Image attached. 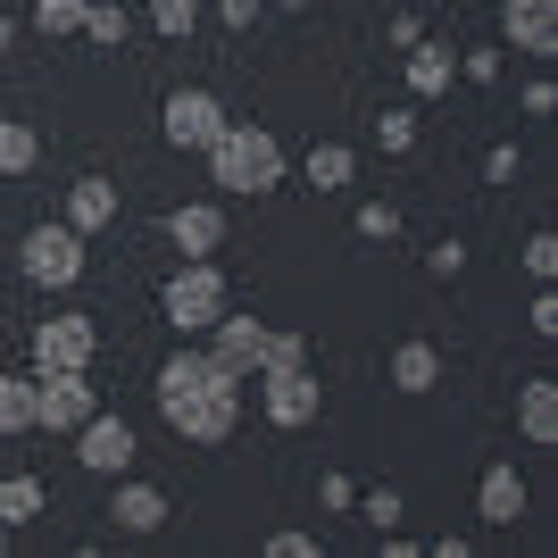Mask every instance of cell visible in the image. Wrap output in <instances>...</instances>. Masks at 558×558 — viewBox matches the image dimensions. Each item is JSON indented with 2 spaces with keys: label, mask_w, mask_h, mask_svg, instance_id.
Listing matches in <instances>:
<instances>
[{
  "label": "cell",
  "mask_w": 558,
  "mask_h": 558,
  "mask_svg": "<svg viewBox=\"0 0 558 558\" xmlns=\"http://www.w3.org/2000/svg\"><path fill=\"white\" fill-rule=\"evenodd\" d=\"M75 459L93 466V475H125V466H134V425L93 409V417L75 425Z\"/></svg>",
  "instance_id": "10"
},
{
  "label": "cell",
  "mask_w": 558,
  "mask_h": 558,
  "mask_svg": "<svg viewBox=\"0 0 558 558\" xmlns=\"http://www.w3.org/2000/svg\"><path fill=\"white\" fill-rule=\"evenodd\" d=\"M43 509H50V484H43V475H0V525H9V534L34 525Z\"/></svg>",
  "instance_id": "19"
},
{
  "label": "cell",
  "mask_w": 558,
  "mask_h": 558,
  "mask_svg": "<svg viewBox=\"0 0 558 558\" xmlns=\"http://www.w3.org/2000/svg\"><path fill=\"white\" fill-rule=\"evenodd\" d=\"M258 9H267V0H217V17H226L233 34H251V25H258Z\"/></svg>",
  "instance_id": "34"
},
{
  "label": "cell",
  "mask_w": 558,
  "mask_h": 558,
  "mask_svg": "<svg viewBox=\"0 0 558 558\" xmlns=\"http://www.w3.org/2000/svg\"><path fill=\"white\" fill-rule=\"evenodd\" d=\"M93 350H100L93 317H43L34 326V375H84Z\"/></svg>",
  "instance_id": "7"
},
{
  "label": "cell",
  "mask_w": 558,
  "mask_h": 558,
  "mask_svg": "<svg viewBox=\"0 0 558 558\" xmlns=\"http://www.w3.org/2000/svg\"><path fill=\"white\" fill-rule=\"evenodd\" d=\"M484 175H492V184H517V142H500V150H492Z\"/></svg>",
  "instance_id": "37"
},
{
  "label": "cell",
  "mask_w": 558,
  "mask_h": 558,
  "mask_svg": "<svg viewBox=\"0 0 558 558\" xmlns=\"http://www.w3.org/2000/svg\"><path fill=\"white\" fill-rule=\"evenodd\" d=\"M17 267H25V283H43V292H68L75 276H84V233L59 217V226H34L17 242Z\"/></svg>",
  "instance_id": "4"
},
{
  "label": "cell",
  "mask_w": 558,
  "mask_h": 558,
  "mask_svg": "<svg viewBox=\"0 0 558 558\" xmlns=\"http://www.w3.org/2000/svg\"><path fill=\"white\" fill-rule=\"evenodd\" d=\"M0 258H9V242H0Z\"/></svg>",
  "instance_id": "42"
},
{
  "label": "cell",
  "mask_w": 558,
  "mask_h": 558,
  "mask_svg": "<svg viewBox=\"0 0 558 558\" xmlns=\"http://www.w3.org/2000/svg\"><path fill=\"white\" fill-rule=\"evenodd\" d=\"M167 517H175V509H167L159 484H117V500H109V525H117V534H159Z\"/></svg>",
  "instance_id": "16"
},
{
  "label": "cell",
  "mask_w": 558,
  "mask_h": 558,
  "mask_svg": "<svg viewBox=\"0 0 558 558\" xmlns=\"http://www.w3.org/2000/svg\"><path fill=\"white\" fill-rule=\"evenodd\" d=\"M34 159H43V134L25 117H0V175L17 184V175H34Z\"/></svg>",
  "instance_id": "21"
},
{
  "label": "cell",
  "mask_w": 558,
  "mask_h": 558,
  "mask_svg": "<svg viewBox=\"0 0 558 558\" xmlns=\"http://www.w3.org/2000/svg\"><path fill=\"white\" fill-rule=\"evenodd\" d=\"M267 333H276L267 317H233V308H226V317L209 326V359H217V367H233L242 384H251L258 359H267Z\"/></svg>",
  "instance_id": "9"
},
{
  "label": "cell",
  "mask_w": 558,
  "mask_h": 558,
  "mask_svg": "<svg viewBox=\"0 0 558 558\" xmlns=\"http://www.w3.org/2000/svg\"><path fill=\"white\" fill-rule=\"evenodd\" d=\"M434 384H442V350L425 342V333H409V342L392 350V392L400 400H425Z\"/></svg>",
  "instance_id": "15"
},
{
  "label": "cell",
  "mask_w": 558,
  "mask_h": 558,
  "mask_svg": "<svg viewBox=\"0 0 558 558\" xmlns=\"http://www.w3.org/2000/svg\"><path fill=\"white\" fill-rule=\"evenodd\" d=\"M301 175H308V192H342L350 175H359V150H350V142H317L301 159Z\"/></svg>",
  "instance_id": "20"
},
{
  "label": "cell",
  "mask_w": 558,
  "mask_h": 558,
  "mask_svg": "<svg viewBox=\"0 0 558 558\" xmlns=\"http://www.w3.org/2000/svg\"><path fill=\"white\" fill-rule=\"evenodd\" d=\"M201 159H209V184L233 192V201H258V192L283 184V142L267 134V125H233L226 117V134H217Z\"/></svg>",
  "instance_id": "2"
},
{
  "label": "cell",
  "mask_w": 558,
  "mask_h": 558,
  "mask_svg": "<svg viewBox=\"0 0 558 558\" xmlns=\"http://www.w3.org/2000/svg\"><path fill=\"white\" fill-rule=\"evenodd\" d=\"M167 242L184 258H217L226 251V209H217V201H175V209H167Z\"/></svg>",
  "instance_id": "12"
},
{
  "label": "cell",
  "mask_w": 558,
  "mask_h": 558,
  "mask_svg": "<svg viewBox=\"0 0 558 558\" xmlns=\"http://www.w3.org/2000/svg\"><path fill=\"white\" fill-rule=\"evenodd\" d=\"M258 384V409H267V425H283V434H301V425H317V409H326V384L308 367H276V375H251Z\"/></svg>",
  "instance_id": "5"
},
{
  "label": "cell",
  "mask_w": 558,
  "mask_h": 558,
  "mask_svg": "<svg viewBox=\"0 0 558 558\" xmlns=\"http://www.w3.org/2000/svg\"><path fill=\"white\" fill-rule=\"evenodd\" d=\"M9 43H17V17H9V9H0V50H9Z\"/></svg>",
  "instance_id": "39"
},
{
  "label": "cell",
  "mask_w": 558,
  "mask_h": 558,
  "mask_svg": "<svg viewBox=\"0 0 558 558\" xmlns=\"http://www.w3.org/2000/svg\"><path fill=\"white\" fill-rule=\"evenodd\" d=\"M425 267H434V276H466V242H459V233H450V242H434V251H425Z\"/></svg>",
  "instance_id": "31"
},
{
  "label": "cell",
  "mask_w": 558,
  "mask_h": 558,
  "mask_svg": "<svg viewBox=\"0 0 558 558\" xmlns=\"http://www.w3.org/2000/svg\"><path fill=\"white\" fill-rule=\"evenodd\" d=\"M159 134L175 142V150H209V142L226 134V100H217V93H201V84L167 93V109H159Z\"/></svg>",
  "instance_id": "6"
},
{
  "label": "cell",
  "mask_w": 558,
  "mask_h": 558,
  "mask_svg": "<svg viewBox=\"0 0 558 558\" xmlns=\"http://www.w3.org/2000/svg\"><path fill=\"white\" fill-rule=\"evenodd\" d=\"M375 142H384L392 159H409V150H417V109H384L375 117Z\"/></svg>",
  "instance_id": "25"
},
{
  "label": "cell",
  "mask_w": 558,
  "mask_h": 558,
  "mask_svg": "<svg viewBox=\"0 0 558 558\" xmlns=\"http://www.w3.org/2000/svg\"><path fill=\"white\" fill-rule=\"evenodd\" d=\"M192 25H201V0H150V34H167V43H192Z\"/></svg>",
  "instance_id": "24"
},
{
  "label": "cell",
  "mask_w": 558,
  "mask_h": 558,
  "mask_svg": "<svg viewBox=\"0 0 558 558\" xmlns=\"http://www.w3.org/2000/svg\"><path fill=\"white\" fill-rule=\"evenodd\" d=\"M350 500H359V484H350L342 466H326V475H317V509H333V517H342Z\"/></svg>",
  "instance_id": "29"
},
{
  "label": "cell",
  "mask_w": 558,
  "mask_h": 558,
  "mask_svg": "<svg viewBox=\"0 0 558 558\" xmlns=\"http://www.w3.org/2000/svg\"><path fill=\"white\" fill-rule=\"evenodd\" d=\"M0 434H34V375H0Z\"/></svg>",
  "instance_id": "23"
},
{
  "label": "cell",
  "mask_w": 558,
  "mask_h": 558,
  "mask_svg": "<svg viewBox=\"0 0 558 558\" xmlns=\"http://www.w3.org/2000/svg\"><path fill=\"white\" fill-rule=\"evenodd\" d=\"M475 517L484 525H517L525 517V475H517V459H492L484 484H475Z\"/></svg>",
  "instance_id": "13"
},
{
  "label": "cell",
  "mask_w": 558,
  "mask_h": 558,
  "mask_svg": "<svg viewBox=\"0 0 558 558\" xmlns=\"http://www.w3.org/2000/svg\"><path fill=\"white\" fill-rule=\"evenodd\" d=\"M317 550V534H267V558H308Z\"/></svg>",
  "instance_id": "36"
},
{
  "label": "cell",
  "mask_w": 558,
  "mask_h": 558,
  "mask_svg": "<svg viewBox=\"0 0 558 558\" xmlns=\"http://www.w3.org/2000/svg\"><path fill=\"white\" fill-rule=\"evenodd\" d=\"M68 226L75 233L117 226V184H109V175H75V184H68Z\"/></svg>",
  "instance_id": "18"
},
{
  "label": "cell",
  "mask_w": 558,
  "mask_h": 558,
  "mask_svg": "<svg viewBox=\"0 0 558 558\" xmlns=\"http://www.w3.org/2000/svg\"><path fill=\"white\" fill-rule=\"evenodd\" d=\"M450 75H459V50L450 43H409V100H442Z\"/></svg>",
  "instance_id": "17"
},
{
  "label": "cell",
  "mask_w": 558,
  "mask_h": 558,
  "mask_svg": "<svg viewBox=\"0 0 558 558\" xmlns=\"http://www.w3.org/2000/svg\"><path fill=\"white\" fill-rule=\"evenodd\" d=\"M93 409H100V392L84 375H34V425H43V434H75Z\"/></svg>",
  "instance_id": "8"
},
{
  "label": "cell",
  "mask_w": 558,
  "mask_h": 558,
  "mask_svg": "<svg viewBox=\"0 0 558 558\" xmlns=\"http://www.w3.org/2000/svg\"><path fill=\"white\" fill-rule=\"evenodd\" d=\"M459 75L466 84H500V50H459Z\"/></svg>",
  "instance_id": "32"
},
{
  "label": "cell",
  "mask_w": 558,
  "mask_h": 558,
  "mask_svg": "<svg viewBox=\"0 0 558 558\" xmlns=\"http://www.w3.org/2000/svg\"><path fill=\"white\" fill-rule=\"evenodd\" d=\"M34 25H43L50 43H59V34H84V0H34Z\"/></svg>",
  "instance_id": "27"
},
{
  "label": "cell",
  "mask_w": 558,
  "mask_h": 558,
  "mask_svg": "<svg viewBox=\"0 0 558 558\" xmlns=\"http://www.w3.org/2000/svg\"><path fill=\"white\" fill-rule=\"evenodd\" d=\"M525 326H534L542 342H550V333H558V292H550V283H542V292H534V308H525Z\"/></svg>",
  "instance_id": "33"
},
{
  "label": "cell",
  "mask_w": 558,
  "mask_h": 558,
  "mask_svg": "<svg viewBox=\"0 0 558 558\" xmlns=\"http://www.w3.org/2000/svg\"><path fill=\"white\" fill-rule=\"evenodd\" d=\"M558 109V93H550V75H534V84H525V117H550Z\"/></svg>",
  "instance_id": "38"
},
{
  "label": "cell",
  "mask_w": 558,
  "mask_h": 558,
  "mask_svg": "<svg viewBox=\"0 0 558 558\" xmlns=\"http://www.w3.org/2000/svg\"><path fill=\"white\" fill-rule=\"evenodd\" d=\"M500 34L525 59H558V0H500Z\"/></svg>",
  "instance_id": "11"
},
{
  "label": "cell",
  "mask_w": 558,
  "mask_h": 558,
  "mask_svg": "<svg viewBox=\"0 0 558 558\" xmlns=\"http://www.w3.org/2000/svg\"><path fill=\"white\" fill-rule=\"evenodd\" d=\"M276 9H308V0H276Z\"/></svg>",
  "instance_id": "40"
},
{
  "label": "cell",
  "mask_w": 558,
  "mask_h": 558,
  "mask_svg": "<svg viewBox=\"0 0 558 558\" xmlns=\"http://www.w3.org/2000/svg\"><path fill=\"white\" fill-rule=\"evenodd\" d=\"M359 233H367V242H400V209L392 201H367V209H359Z\"/></svg>",
  "instance_id": "28"
},
{
  "label": "cell",
  "mask_w": 558,
  "mask_h": 558,
  "mask_svg": "<svg viewBox=\"0 0 558 558\" xmlns=\"http://www.w3.org/2000/svg\"><path fill=\"white\" fill-rule=\"evenodd\" d=\"M384 34H392V50H409V43H425V17H417V9H400Z\"/></svg>",
  "instance_id": "35"
},
{
  "label": "cell",
  "mask_w": 558,
  "mask_h": 558,
  "mask_svg": "<svg viewBox=\"0 0 558 558\" xmlns=\"http://www.w3.org/2000/svg\"><path fill=\"white\" fill-rule=\"evenodd\" d=\"M0 550H9V525H0Z\"/></svg>",
  "instance_id": "41"
},
{
  "label": "cell",
  "mask_w": 558,
  "mask_h": 558,
  "mask_svg": "<svg viewBox=\"0 0 558 558\" xmlns=\"http://www.w3.org/2000/svg\"><path fill=\"white\" fill-rule=\"evenodd\" d=\"M226 308H233V283H226V267H217V258H184V267L159 283V317L184 333V342H201Z\"/></svg>",
  "instance_id": "3"
},
{
  "label": "cell",
  "mask_w": 558,
  "mask_h": 558,
  "mask_svg": "<svg viewBox=\"0 0 558 558\" xmlns=\"http://www.w3.org/2000/svg\"><path fill=\"white\" fill-rule=\"evenodd\" d=\"M350 509L367 517V525H384V534H392L400 517H409V500H400V492H392V484H375V492H359V500H350Z\"/></svg>",
  "instance_id": "26"
},
{
  "label": "cell",
  "mask_w": 558,
  "mask_h": 558,
  "mask_svg": "<svg viewBox=\"0 0 558 558\" xmlns=\"http://www.w3.org/2000/svg\"><path fill=\"white\" fill-rule=\"evenodd\" d=\"M125 34H134V17H125L117 0H84V43H93V50H117Z\"/></svg>",
  "instance_id": "22"
},
{
  "label": "cell",
  "mask_w": 558,
  "mask_h": 558,
  "mask_svg": "<svg viewBox=\"0 0 558 558\" xmlns=\"http://www.w3.org/2000/svg\"><path fill=\"white\" fill-rule=\"evenodd\" d=\"M525 276H534V283L558 276V233H534V242H525Z\"/></svg>",
  "instance_id": "30"
},
{
  "label": "cell",
  "mask_w": 558,
  "mask_h": 558,
  "mask_svg": "<svg viewBox=\"0 0 558 558\" xmlns=\"http://www.w3.org/2000/svg\"><path fill=\"white\" fill-rule=\"evenodd\" d=\"M517 434H525L534 450L558 442V384L550 375H525V384H517Z\"/></svg>",
  "instance_id": "14"
},
{
  "label": "cell",
  "mask_w": 558,
  "mask_h": 558,
  "mask_svg": "<svg viewBox=\"0 0 558 558\" xmlns=\"http://www.w3.org/2000/svg\"><path fill=\"white\" fill-rule=\"evenodd\" d=\"M150 392H159L167 434H175V442H192V450H217L233 425H242V375L217 367L201 342L175 350V359L159 367V384H150Z\"/></svg>",
  "instance_id": "1"
}]
</instances>
